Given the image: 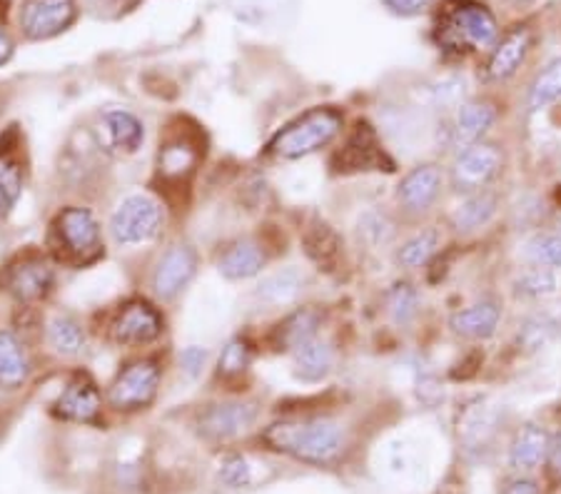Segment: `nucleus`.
Instances as JSON below:
<instances>
[{
	"instance_id": "obj_25",
	"label": "nucleus",
	"mask_w": 561,
	"mask_h": 494,
	"mask_svg": "<svg viewBox=\"0 0 561 494\" xmlns=\"http://www.w3.org/2000/svg\"><path fill=\"white\" fill-rule=\"evenodd\" d=\"M265 250H262L257 242L242 240L234 242V245L220 257V275L228 277V280H248V277H255L262 267H265Z\"/></svg>"
},
{
	"instance_id": "obj_44",
	"label": "nucleus",
	"mask_w": 561,
	"mask_h": 494,
	"mask_svg": "<svg viewBox=\"0 0 561 494\" xmlns=\"http://www.w3.org/2000/svg\"><path fill=\"white\" fill-rule=\"evenodd\" d=\"M502 494H539V484L527 474H517V478L504 484Z\"/></svg>"
},
{
	"instance_id": "obj_27",
	"label": "nucleus",
	"mask_w": 561,
	"mask_h": 494,
	"mask_svg": "<svg viewBox=\"0 0 561 494\" xmlns=\"http://www.w3.org/2000/svg\"><path fill=\"white\" fill-rule=\"evenodd\" d=\"M494 429H496V412L494 407H490V404L477 402L472 407L465 410V417H461V425H459V435L469 452H474V449H484L490 445Z\"/></svg>"
},
{
	"instance_id": "obj_39",
	"label": "nucleus",
	"mask_w": 561,
	"mask_h": 494,
	"mask_svg": "<svg viewBox=\"0 0 561 494\" xmlns=\"http://www.w3.org/2000/svg\"><path fill=\"white\" fill-rule=\"evenodd\" d=\"M467 101V80L459 76H449L437 80L430 88V103L439 111H447V107H457Z\"/></svg>"
},
{
	"instance_id": "obj_8",
	"label": "nucleus",
	"mask_w": 561,
	"mask_h": 494,
	"mask_svg": "<svg viewBox=\"0 0 561 494\" xmlns=\"http://www.w3.org/2000/svg\"><path fill=\"white\" fill-rule=\"evenodd\" d=\"M160 384V370L152 359H138L125 367V370L117 375V380L111 384V392H107V402L113 404L115 410L133 412L142 410L156 400Z\"/></svg>"
},
{
	"instance_id": "obj_17",
	"label": "nucleus",
	"mask_w": 561,
	"mask_h": 494,
	"mask_svg": "<svg viewBox=\"0 0 561 494\" xmlns=\"http://www.w3.org/2000/svg\"><path fill=\"white\" fill-rule=\"evenodd\" d=\"M531 50V31L529 28H514L506 33L504 38L494 45L492 58L486 62V78L490 80H510L522 62L527 60Z\"/></svg>"
},
{
	"instance_id": "obj_37",
	"label": "nucleus",
	"mask_w": 561,
	"mask_h": 494,
	"mask_svg": "<svg viewBox=\"0 0 561 494\" xmlns=\"http://www.w3.org/2000/svg\"><path fill=\"white\" fill-rule=\"evenodd\" d=\"M357 232H359V238L373 248H385L397 235L394 222L379 210H367L365 215H362V218L357 220Z\"/></svg>"
},
{
	"instance_id": "obj_20",
	"label": "nucleus",
	"mask_w": 561,
	"mask_h": 494,
	"mask_svg": "<svg viewBox=\"0 0 561 494\" xmlns=\"http://www.w3.org/2000/svg\"><path fill=\"white\" fill-rule=\"evenodd\" d=\"M557 337H561V305H551V308L531 312L522 322L517 332V347L522 353H539L549 343H554Z\"/></svg>"
},
{
	"instance_id": "obj_15",
	"label": "nucleus",
	"mask_w": 561,
	"mask_h": 494,
	"mask_svg": "<svg viewBox=\"0 0 561 494\" xmlns=\"http://www.w3.org/2000/svg\"><path fill=\"white\" fill-rule=\"evenodd\" d=\"M500 322H502V302L496 298H482L451 314L449 328L459 337L482 343V340H490L494 335L496 328H500Z\"/></svg>"
},
{
	"instance_id": "obj_40",
	"label": "nucleus",
	"mask_w": 561,
	"mask_h": 494,
	"mask_svg": "<svg viewBox=\"0 0 561 494\" xmlns=\"http://www.w3.org/2000/svg\"><path fill=\"white\" fill-rule=\"evenodd\" d=\"M250 365V345L245 340L234 337L222 347L220 355V375L222 377H238L248 370Z\"/></svg>"
},
{
	"instance_id": "obj_45",
	"label": "nucleus",
	"mask_w": 561,
	"mask_h": 494,
	"mask_svg": "<svg viewBox=\"0 0 561 494\" xmlns=\"http://www.w3.org/2000/svg\"><path fill=\"white\" fill-rule=\"evenodd\" d=\"M549 470H551V478L561 480V435L549 449Z\"/></svg>"
},
{
	"instance_id": "obj_28",
	"label": "nucleus",
	"mask_w": 561,
	"mask_h": 494,
	"mask_svg": "<svg viewBox=\"0 0 561 494\" xmlns=\"http://www.w3.org/2000/svg\"><path fill=\"white\" fill-rule=\"evenodd\" d=\"M317 330H320V314L314 310H297L285 322H279L275 332L277 349L295 353L297 347H302L305 343L317 337Z\"/></svg>"
},
{
	"instance_id": "obj_29",
	"label": "nucleus",
	"mask_w": 561,
	"mask_h": 494,
	"mask_svg": "<svg viewBox=\"0 0 561 494\" xmlns=\"http://www.w3.org/2000/svg\"><path fill=\"white\" fill-rule=\"evenodd\" d=\"M302 285H305V277L300 269L295 267H285V269H277V273L267 275L265 280L257 285V300L265 302V305H289L293 300H297V295L302 292Z\"/></svg>"
},
{
	"instance_id": "obj_16",
	"label": "nucleus",
	"mask_w": 561,
	"mask_h": 494,
	"mask_svg": "<svg viewBox=\"0 0 561 494\" xmlns=\"http://www.w3.org/2000/svg\"><path fill=\"white\" fill-rule=\"evenodd\" d=\"M257 407L245 402H228V404H213L210 410L201 417V427L207 437L215 439H232L245 435L248 429L255 425Z\"/></svg>"
},
{
	"instance_id": "obj_6",
	"label": "nucleus",
	"mask_w": 561,
	"mask_h": 494,
	"mask_svg": "<svg viewBox=\"0 0 561 494\" xmlns=\"http://www.w3.org/2000/svg\"><path fill=\"white\" fill-rule=\"evenodd\" d=\"M60 253L72 263H93L101 255V225L88 208H66L56 220Z\"/></svg>"
},
{
	"instance_id": "obj_2",
	"label": "nucleus",
	"mask_w": 561,
	"mask_h": 494,
	"mask_svg": "<svg viewBox=\"0 0 561 494\" xmlns=\"http://www.w3.org/2000/svg\"><path fill=\"white\" fill-rule=\"evenodd\" d=\"M500 25L492 11L474 0H447L437 21V41L447 50H486L496 45Z\"/></svg>"
},
{
	"instance_id": "obj_30",
	"label": "nucleus",
	"mask_w": 561,
	"mask_h": 494,
	"mask_svg": "<svg viewBox=\"0 0 561 494\" xmlns=\"http://www.w3.org/2000/svg\"><path fill=\"white\" fill-rule=\"evenodd\" d=\"M561 103V58H554L547 68H541L531 80L527 105L531 113L547 111L549 105Z\"/></svg>"
},
{
	"instance_id": "obj_26",
	"label": "nucleus",
	"mask_w": 561,
	"mask_h": 494,
	"mask_svg": "<svg viewBox=\"0 0 561 494\" xmlns=\"http://www.w3.org/2000/svg\"><path fill=\"white\" fill-rule=\"evenodd\" d=\"M295 375L302 382H322L334 367V349L330 343L314 337L295 349Z\"/></svg>"
},
{
	"instance_id": "obj_36",
	"label": "nucleus",
	"mask_w": 561,
	"mask_h": 494,
	"mask_svg": "<svg viewBox=\"0 0 561 494\" xmlns=\"http://www.w3.org/2000/svg\"><path fill=\"white\" fill-rule=\"evenodd\" d=\"M524 255L537 267H561V232H537V235H531L524 245Z\"/></svg>"
},
{
	"instance_id": "obj_13",
	"label": "nucleus",
	"mask_w": 561,
	"mask_h": 494,
	"mask_svg": "<svg viewBox=\"0 0 561 494\" xmlns=\"http://www.w3.org/2000/svg\"><path fill=\"white\" fill-rule=\"evenodd\" d=\"M496 123V107L490 101H465L457 111L449 125V146L457 150H465L474 146L490 133Z\"/></svg>"
},
{
	"instance_id": "obj_42",
	"label": "nucleus",
	"mask_w": 561,
	"mask_h": 494,
	"mask_svg": "<svg viewBox=\"0 0 561 494\" xmlns=\"http://www.w3.org/2000/svg\"><path fill=\"white\" fill-rule=\"evenodd\" d=\"M205 363H207V349L205 347H185L183 353H180V370H183L185 377L190 380H195L197 375L205 370Z\"/></svg>"
},
{
	"instance_id": "obj_19",
	"label": "nucleus",
	"mask_w": 561,
	"mask_h": 494,
	"mask_svg": "<svg viewBox=\"0 0 561 494\" xmlns=\"http://www.w3.org/2000/svg\"><path fill=\"white\" fill-rule=\"evenodd\" d=\"M56 415L70 422H95L101 415V392L88 377H76L56 402Z\"/></svg>"
},
{
	"instance_id": "obj_23",
	"label": "nucleus",
	"mask_w": 561,
	"mask_h": 494,
	"mask_svg": "<svg viewBox=\"0 0 561 494\" xmlns=\"http://www.w3.org/2000/svg\"><path fill=\"white\" fill-rule=\"evenodd\" d=\"M31 375L28 353L13 332L0 330V390L23 388Z\"/></svg>"
},
{
	"instance_id": "obj_11",
	"label": "nucleus",
	"mask_w": 561,
	"mask_h": 494,
	"mask_svg": "<svg viewBox=\"0 0 561 494\" xmlns=\"http://www.w3.org/2000/svg\"><path fill=\"white\" fill-rule=\"evenodd\" d=\"M197 255L190 245H170L152 269V290L160 300H173L193 280Z\"/></svg>"
},
{
	"instance_id": "obj_18",
	"label": "nucleus",
	"mask_w": 561,
	"mask_h": 494,
	"mask_svg": "<svg viewBox=\"0 0 561 494\" xmlns=\"http://www.w3.org/2000/svg\"><path fill=\"white\" fill-rule=\"evenodd\" d=\"M551 449V439L545 427L524 425L517 435H514L510 445V467L517 474H529L547 460Z\"/></svg>"
},
{
	"instance_id": "obj_38",
	"label": "nucleus",
	"mask_w": 561,
	"mask_h": 494,
	"mask_svg": "<svg viewBox=\"0 0 561 494\" xmlns=\"http://www.w3.org/2000/svg\"><path fill=\"white\" fill-rule=\"evenodd\" d=\"M195 160L197 156L187 140H173L160 150V173L168 177L183 175L195 165Z\"/></svg>"
},
{
	"instance_id": "obj_31",
	"label": "nucleus",
	"mask_w": 561,
	"mask_h": 494,
	"mask_svg": "<svg viewBox=\"0 0 561 494\" xmlns=\"http://www.w3.org/2000/svg\"><path fill=\"white\" fill-rule=\"evenodd\" d=\"M48 345L62 357H76L85 349V332L68 314H58L48 322Z\"/></svg>"
},
{
	"instance_id": "obj_46",
	"label": "nucleus",
	"mask_w": 561,
	"mask_h": 494,
	"mask_svg": "<svg viewBox=\"0 0 561 494\" xmlns=\"http://www.w3.org/2000/svg\"><path fill=\"white\" fill-rule=\"evenodd\" d=\"M13 41H11V35H8L3 28H0V68L5 66L8 60L13 58Z\"/></svg>"
},
{
	"instance_id": "obj_14",
	"label": "nucleus",
	"mask_w": 561,
	"mask_h": 494,
	"mask_svg": "<svg viewBox=\"0 0 561 494\" xmlns=\"http://www.w3.org/2000/svg\"><path fill=\"white\" fill-rule=\"evenodd\" d=\"M5 283H8V290H11L18 300L35 302V300H43L45 295L53 290L56 275H53V267L48 260L38 255H28L8 269Z\"/></svg>"
},
{
	"instance_id": "obj_1",
	"label": "nucleus",
	"mask_w": 561,
	"mask_h": 494,
	"mask_svg": "<svg viewBox=\"0 0 561 494\" xmlns=\"http://www.w3.org/2000/svg\"><path fill=\"white\" fill-rule=\"evenodd\" d=\"M265 443L293 460L330 464L345 449V429L328 417L285 420L265 429Z\"/></svg>"
},
{
	"instance_id": "obj_21",
	"label": "nucleus",
	"mask_w": 561,
	"mask_h": 494,
	"mask_svg": "<svg viewBox=\"0 0 561 494\" xmlns=\"http://www.w3.org/2000/svg\"><path fill=\"white\" fill-rule=\"evenodd\" d=\"M101 133L107 142V148L123 156H133L142 148L145 128L142 123L128 111H107L101 118Z\"/></svg>"
},
{
	"instance_id": "obj_32",
	"label": "nucleus",
	"mask_w": 561,
	"mask_h": 494,
	"mask_svg": "<svg viewBox=\"0 0 561 494\" xmlns=\"http://www.w3.org/2000/svg\"><path fill=\"white\" fill-rule=\"evenodd\" d=\"M439 245H442V238H439L437 230H434V228L420 230L417 235L404 240L402 248L397 250V263H400V267H407V269H417L422 265H427L430 260L437 255Z\"/></svg>"
},
{
	"instance_id": "obj_24",
	"label": "nucleus",
	"mask_w": 561,
	"mask_h": 494,
	"mask_svg": "<svg viewBox=\"0 0 561 494\" xmlns=\"http://www.w3.org/2000/svg\"><path fill=\"white\" fill-rule=\"evenodd\" d=\"M305 255L320 269H334L342 257V240L328 222L317 220L302 235Z\"/></svg>"
},
{
	"instance_id": "obj_10",
	"label": "nucleus",
	"mask_w": 561,
	"mask_h": 494,
	"mask_svg": "<svg viewBox=\"0 0 561 494\" xmlns=\"http://www.w3.org/2000/svg\"><path fill=\"white\" fill-rule=\"evenodd\" d=\"M162 335V318L150 302L133 300L123 305L111 325L113 343L125 347H142Z\"/></svg>"
},
{
	"instance_id": "obj_41",
	"label": "nucleus",
	"mask_w": 561,
	"mask_h": 494,
	"mask_svg": "<svg viewBox=\"0 0 561 494\" xmlns=\"http://www.w3.org/2000/svg\"><path fill=\"white\" fill-rule=\"evenodd\" d=\"M220 478L225 484H230V487H248L250 480H252V470L245 457L240 455H230L222 460L220 467Z\"/></svg>"
},
{
	"instance_id": "obj_5",
	"label": "nucleus",
	"mask_w": 561,
	"mask_h": 494,
	"mask_svg": "<svg viewBox=\"0 0 561 494\" xmlns=\"http://www.w3.org/2000/svg\"><path fill=\"white\" fill-rule=\"evenodd\" d=\"M504 170V156L494 142L479 140L474 146L457 150L449 168V183L459 195L486 191Z\"/></svg>"
},
{
	"instance_id": "obj_7",
	"label": "nucleus",
	"mask_w": 561,
	"mask_h": 494,
	"mask_svg": "<svg viewBox=\"0 0 561 494\" xmlns=\"http://www.w3.org/2000/svg\"><path fill=\"white\" fill-rule=\"evenodd\" d=\"M332 165L337 173H369V170H387L392 173L394 160L379 142L375 128L369 123H357L347 135L345 146L334 152Z\"/></svg>"
},
{
	"instance_id": "obj_3",
	"label": "nucleus",
	"mask_w": 561,
	"mask_h": 494,
	"mask_svg": "<svg viewBox=\"0 0 561 494\" xmlns=\"http://www.w3.org/2000/svg\"><path fill=\"white\" fill-rule=\"evenodd\" d=\"M342 130V113L334 107H314L289 123L273 140V152L283 160H300L328 148Z\"/></svg>"
},
{
	"instance_id": "obj_48",
	"label": "nucleus",
	"mask_w": 561,
	"mask_h": 494,
	"mask_svg": "<svg viewBox=\"0 0 561 494\" xmlns=\"http://www.w3.org/2000/svg\"><path fill=\"white\" fill-rule=\"evenodd\" d=\"M0 3H11V0H0Z\"/></svg>"
},
{
	"instance_id": "obj_47",
	"label": "nucleus",
	"mask_w": 561,
	"mask_h": 494,
	"mask_svg": "<svg viewBox=\"0 0 561 494\" xmlns=\"http://www.w3.org/2000/svg\"><path fill=\"white\" fill-rule=\"evenodd\" d=\"M504 3L512 5V8H529V5L537 3V0H504Z\"/></svg>"
},
{
	"instance_id": "obj_33",
	"label": "nucleus",
	"mask_w": 561,
	"mask_h": 494,
	"mask_svg": "<svg viewBox=\"0 0 561 494\" xmlns=\"http://www.w3.org/2000/svg\"><path fill=\"white\" fill-rule=\"evenodd\" d=\"M387 312L397 328H410L420 314V292L410 283H397L387 292Z\"/></svg>"
},
{
	"instance_id": "obj_35",
	"label": "nucleus",
	"mask_w": 561,
	"mask_h": 494,
	"mask_svg": "<svg viewBox=\"0 0 561 494\" xmlns=\"http://www.w3.org/2000/svg\"><path fill=\"white\" fill-rule=\"evenodd\" d=\"M557 287H559L557 275L551 273L549 267H537V265L531 269H524L517 280H514V292L527 300L551 298V295L557 292Z\"/></svg>"
},
{
	"instance_id": "obj_43",
	"label": "nucleus",
	"mask_w": 561,
	"mask_h": 494,
	"mask_svg": "<svg viewBox=\"0 0 561 494\" xmlns=\"http://www.w3.org/2000/svg\"><path fill=\"white\" fill-rule=\"evenodd\" d=\"M434 0H382V5L397 18H417L422 15Z\"/></svg>"
},
{
	"instance_id": "obj_49",
	"label": "nucleus",
	"mask_w": 561,
	"mask_h": 494,
	"mask_svg": "<svg viewBox=\"0 0 561 494\" xmlns=\"http://www.w3.org/2000/svg\"><path fill=\"white\" fill-rule=\"evenodd\" d=\"M559 232H561V218H559Z\"/></svg>"
},
{
	"instance_id": "obj_34",
	"label": "nucleus",
	"mask_w": 561,
	"mask_h": 494,
	"mask_svg": "<svg viewBox=\"0 0 561 494\" xmlns=\"http://www.w3.org/2000/svg\"><path fill=\"white\" fill-rule=\"evenodd\" d=\"M23 193V168L8 150H0V218L13 210Z\"/></svg>"
},
{
	"instance_id": "obj_12",
	"label": "nucleus",
	"mask_w": 561,
	"mask_h": 494,
	"mask_svg": "<svg viewBox=\"0 0 561 494\" xmlns=\"http://www.w3.org/2000/svg\"><path fill=\"white\" fill-rule=\"evenodd\" d=\"M442 187H445V173L439 165L424 163L410 170L397 187V200L407 215H422L432 210V205L439 200Z\"/></svg>"
},
{
	"instance_id": "obj_22",
	"label": "nucleus",
	"mask_w": 561,
	"mask_h": 494,
	"mask_svg": "<svg viewBox=\"0 0 561 494\" xmlns=\"http://www.w3.org/2000/svg\"><path fill=\"white\" fill-rule=\"evenodd\" d=\"M496 210H500V197L490 191L465 195V200L451 210V225L467 235V232L486 228L494 220Z\"/></svg>"
},
{
	"instance_id": "obj_4",
	"label": "nucleus",
	"mask_w": 561,
	"mask_h": 494,
	"mask_svg": "<svg viewBox=\"0 0 561 494\" xmlns=\"http://www.w3.org/2000/svg\"><path fill=\"white\" fill-rule=\"evenodd\" d=\"M162 215L160 203L156 197L145 193H133L117 203V208L111 215V235L117 245H140V242H150L158 238L162 230Z\"/></svg>"
},
{
	"instance_id": "obj_9",
	"label": "nucleus",
	"mask_w": 561,
	"mask_h": 494,
	"mask_svg": "<svg viewBox=\"0 0 561 494\" xmlns=\"http://www.w3.org/2000/svg\"><path fill=\"white\" fill-rule=\"evenodd\" d=\"M78 18L76 0H25L21 28L28 41H50L66 33Z\"/></svg>"
}]
</instances>
